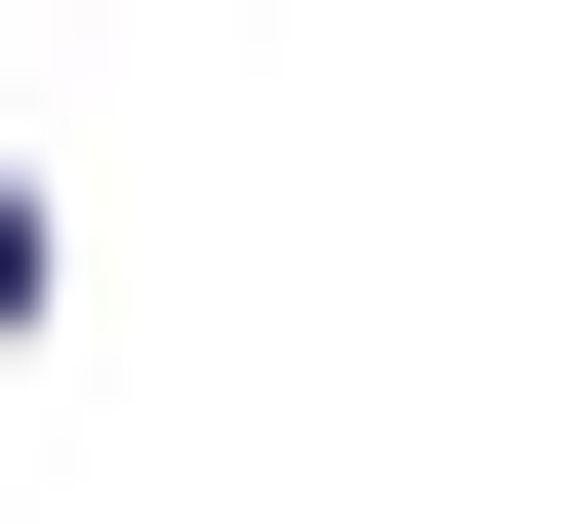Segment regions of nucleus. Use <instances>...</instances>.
Listing matches in <instances>:
<instances>
[{"label":"nucleus","mask_w":565,"mask_h":524,"mask_svg":"<svg viewBox=\"0 0 565 524\" xmlns=\"http://www.w3.org/2000/svg\"><path fill=\"white\" fill-rule=\"evenodd\" d=\"M0 323H41V202H0Z\"/></svg>","instance_id":"f257e3e1"}]
</instances>
